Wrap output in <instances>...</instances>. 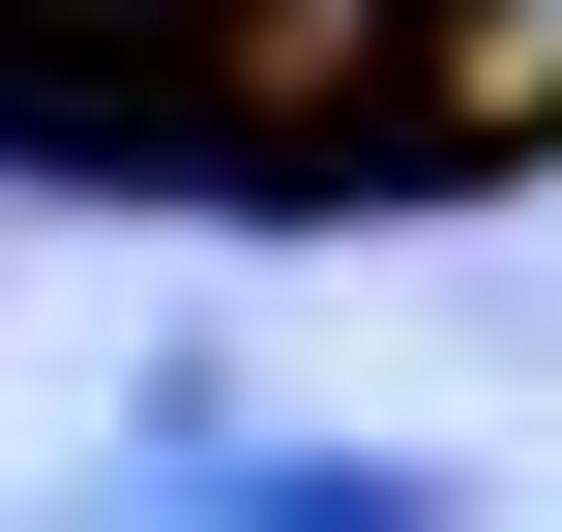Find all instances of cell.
I'll return each mask as SVG.
<instances>
[{"label": "cell", "mask_w": 562, "mask_h": 532, "mask_svg": "<svg viewBox=\"0 0 562 532\" xmlns=\"http://www.w3.org/2000/svg\"><path fill=\"white\" fill-rule=\"evenodd\" d=\"M562 148V0H0V178L415 207Z\"/></svg>", "instance_id": "1"}]
</instances>
